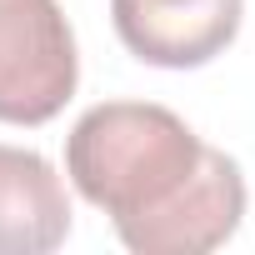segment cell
Listing matches in <instances>:
<instances>
[{"mask_svg": "<svg viewBox=\"0 0 255 255\" xmlns=\"http://www.w3.org/2000/svg\"><path fill=\"white\" fill-rule=\"evenodd\" d=\"M65 175L135 255H210L245 220L240 165L150 100L90 105L70 125Z\"/></svg>", "mask_w": 255, "mask_h": 255, "instance_id": "obj_1", "label": "cell"}, {"mask_svg": "<svg viewBox=\"0 0 255 255\" xmlns=\"http://www.w3.org/2000/svg\"><path fill=\"white\" fill-rule=\"evenodd\" d=\"M245 0H110L120 45L160 70H200L240 35Z\"/></svg>", "mask_w": 255, "mask_h": 255, "instance_id": "obj_3", "label": "cell"}, {"mask_svg": "<svg viewBox=\"0 0 255 255\" xmlns=\"http://www.w3.org/2000/svg\"><path fill=\"white\" fill-rule=\"evenodd\" d=\"M80 80L60 0H0V125H45Z\"/></svg>", "mask_w": 255, "mask_h": 255, "instance_id": "obj_2", "label": "cell"}, {"mask_svg": "<svg viewBox=\"0 0 255 255\" xmlns=\"http://www.w3.org/2000/svg\"><path fill=\"white\" fill-rule=\"evenodd\" d=\"M70 235L60 170L25 145H0V255H50Z\"/></svg>", "mask_w": 255, "mask_h": 255, "instance_id": "obj_4", "label": "cell"}]
</instances>
